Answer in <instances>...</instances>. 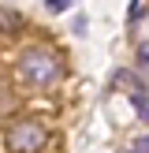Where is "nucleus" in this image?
Here are the masks:
<instances>
[{
  "mask_svg": "<svg viewBox=\"0 0 149 153\" xmlns=\"http://www.w3.org/2000/svg\"><path fill=\"white\" fill-rule=\"evenodd\" d=\"M60 71H63V64H60V56L49 49V45H30V49H22V56H19V75L26 82H34V86L56 82Z\"/></svg>",
  "mask_w": 149,
  "mask_h": 153,
  "instance_id": "obj_1",
  "label": "nucleus"
},
{
  "mask_svg": "<svg viewBox=\"0 0 149 153\" xmlns=\"http://www.w3.org/2000/svg\"><path fill=\"white\" fill-rule=\"evenodd\" d=\"M45 142H49V131L37 120H15L7 127V149L11 153H37Z\"/></svg>",
  "mask_w": 149,
  "mask_h": 153,
  "instance_id": "obj_2",
  "label": "nucleus"
},
{
  "mask_svg": "<svg viewBox=\"0 0 149 153\" xmlns=\"http://www.w3.org/2000/svg\"><path fill=\"white\" fill-rule=\"evenodd\" d=\"M19 30H22V15L0 7V34H19Z\"/></svg>",
  "mask_w": 149,
  "mask_h": 153,
  "instance_id": "obj_3",
  "label": "nucleus"
},
{
  "mask_svg": "<svg viewBox=\"0 0 149 153\" xmlns=\"http://www.w3.org/2000/svg\"><path fill=\"white\" fill-rule=\"evenodd\" d=\"M116 82H119V86L127 90V94H142V90H145V86H142V82L134 79L131 71H119V75H116Z\"/></svg>",
  "mask_w": 149,
  "mask_h": 153,
  "instance_id": "obj_4",
  "label": "nucleus"
},
{
  "mask_svg": "<svg viewBox=\"0 0 149 153\" xmlns=\"http://www.w3.org/2000/svg\"><path fill=\"white\" fill-rule=\"evenodd\" d=\"M131 101H134V108H138V120L149 123V97H145V90H142V94H131Z\"/></svg>",
  "mask_w": 149,
  "mask_h": 153,
  "instance_id": "obj_5",
  "label": "nucleus"
},
{
  "mask_svg": "<svg viewBox=\"0 0 149 153\" xmlns=\"http://www.w3.org/2000/svg\"><path fill=\"white\" fill-rule=\"evenodd\" d=\"M138 64L149 71V41H145V45H138Z\"/></svg>",
  "mask_w": 149,
  "mask_h": 153,
  "instance_id": "obj_6",
  "label": "nucleus"
},
{
  "mask_svg": "<svg viewBox=\"0 0 149 153\" xmlns=\"http://www.w3.org/2000/svg\"><path fill=\"white\" fill-rule=\"evenodd\" d=\"M131 153H149V134H145V138H134V146H131Z\"/></svg>",
  "mask_w": 149,
  "mask_h": 153,
  "instance_id": "obj_7",
  "label": "nucleus"
},
{
  "mask_svg": "<svg viewBox=\"0 0 149 153\" xmlns=\"http://www.w3.org/2000/svg\"><path fill=\"white\" fill-rule=\"evenodd\" d=\"M45 7L49 11H63V7H71V0H45Z\"/></svg>",
  "mask_w": 149,
  "mask_h": 153,
  "instance_id": "obj_8",
  "label": "nucleus"
}]
</instances>
